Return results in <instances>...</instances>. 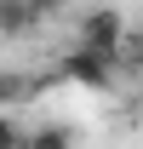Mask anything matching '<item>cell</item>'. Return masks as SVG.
Instances as JSON below:
<instances>
[{"label":"cell","instance_id":"cell-4","mask_svg":"<svg viewBox=\"0 0 143 149\" xmlns=\"http://www.w3.org/2000/svg\"><path fill=\"white\" fill-rule=\"evenodd\" d=\"M23 149H74V126H63V120H52V126H35L29 138H23Z\"/></svg>","mask_w":143,"mask_h":149},{"label":"cell","instance_id":"cell-7","mask_svg":"<svg viewBox=\"0 0 143 149\" xmlns=\"http://www.w3.org/2000/svg\"><path fill=\"white\" fill-rule=\"evenodd\" d=\"M0 149H23V132L12 126V120H6V115H0Z\"/></svg>","mask_w":143,"mask_h":149},{"label":"cell","instance_id":"cell-6","mask_svg":"<svg viewBox=\"0 0 143 149\" xmlns=\"http://www.w3.org/2000/svg\"><path fill=\"white\" fill-rule=\"evenodd\" d=\"M29 92V80H23V74H6L0 69V103H12V97H23Z\"/></svg>","mask_w":143,"mask_h":149},{"label":"cell","instance_id":"cell-2","mask_svg":"<svg viewBox=\"0 0 143 149\" xmlns=\"http://www.w3.org/2000/svg\"><path fill=\"white\" fill-rule=\"evenodd\" d=\"M120 35H126V17L115 12V6H92L86 17H80V46H97V52H109L115 57V46H120Z\"/></svg>","mask_w":143,"mask_h":149},{"label":"cell","instance_id":"cell-1","mask_svg":"<svg viewBox=\"0 0 143 149\" xmlns=\"http://www.w3.org/2000/svg\"><path fill=\"white\" fill-rule=\"evenodd\" d=\"M63 80L86 86V92H109V86H115V57L97 52V46H80V40H74L69 57H63Z\"/></svg>","mask_w":143,"mask_h":149},{"label":"cell","instance_id":"cell-5","mask_svg":"<svg viewBox=\"0 0 143 149\" xmlns=\"http://www.w3.org/2000/svg\"><path fill=\"white\" fill-rule=\"evenodd\" d=\"M115 69H143V35H132V29L120 35V46H115Z\"/></svg>","mask_w":143,"mask_h":149},{"label":"cell","instance_id":"cell-3","mask_svg":"<svg viewBox=\"0 0 143 149\" xmlns=\"http://www.w3.org/2000/svg\"><path fill=\"white\" fill-rule=\"evenodd\" d=\"M40 23H46V17H35L23 0H0V35H6V40H29Z\"/></svg>","mask_w":143,"mask_h":149},{"label":"cell","instance_id":"cell-8","mask_svg":"<svg viewBox=\"0 0 143 149\" xmlns=\"http://www.w3.org/2000/svg\"><path fill=\"white\" fill-rule=\"evenodd\" d=\"M23 6H29L35 17H52V12H63V0H23Z\"/></svg>","mask_w":143,"mask_h":149}]
</instances>
